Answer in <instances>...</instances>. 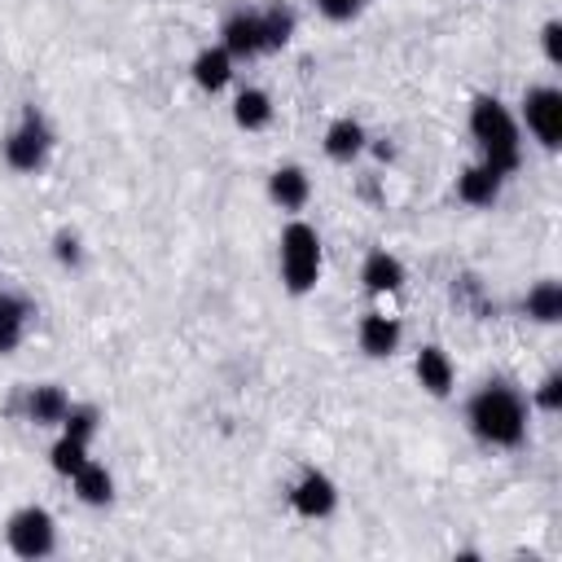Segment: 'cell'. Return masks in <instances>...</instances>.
<instances>
[{
    "instance_id": "21",
    "label": "cell",
    "mask_w": 562,
    "mask_h": 562,
    "mask_svg": "<svg viewBox=\"0 0 562 562\" xmlns=\"http://www.w3.org/2000/svg\"><path fill=\"white\" fill-rule=\"evenodd\" d=\"M522 312H527L536 325H558V321H562V285H558L553 277L536 281V285L527 290V299H522Z\"/></svg>"
},
{
    "instance_id": "17",
    "label": "cell",
    "mask_w": 562,
    "mask_h": 562,
    "mask_svg": "<svg viewBox=\"0 0 562 562\" xmlns=\"http://www.w3.org/2000/svg\"><path fill=\"white\" fill-rule=\"evenodd\" d=\"M66 408H70V395H66L57 382H40V386H31V391H26V422H31V426H40V430L61 426Z\"/></svg>"
},
{
    "instance_id": "27",
    "label": "cell",
    "mask_w": 562,
    "mask_h": 562,
    "mask_svg": "<svg viewBox=\"0 0 562 562\" xmlns=\"http://www.w3.org/2000/svg\"><path fill=\"white\" fill-rule=\"evenodd\" d=\"M540 48H544V61L549 66H562V22L558 18H549L540 26Z\"/></svg>"
},
{
    "instance_id": "25",
    "label": "cell",
    "mask_w": 562,
    "mask_h": 562,
    "mask_svg": "<svg viewBox=\"0 0 562 562\" xmlns=\"http://www.w3.org/2000/svg\"><path fill=\"white\" fill-rule=\"evenodd\" d=\"M53 259H57L61 268H79V263H83V246H79V237H75L70 228H61V233L53 237Z\"/></svg>"
},
{
    "instance_id": "2",
    "label": "cell",
    "mask_w": 562,
    "mask_h": 562,
    "mask_svg": "<svg viewBox=\"0 0 562 562\" xmlns=\"http://www.w3.org/2000/svg\"><path fill=\"white\" fill-rule=\"evenodd\" d=\"M470 136L479 145V158L501 171L505 180L522 167V132H518V119L509 114V105L492 92H479L470 101Z\"/></svg>"
},
{
    "instance_id": "14",
    "label": "cell",
    "mask_w": 562,
    "mask_h": 562,
    "mask_svg": "<svg viewBox=\"0 0 562 562\" xmlns=\"http://www.w3.org/2000/svg\"><path fill=\"white\" fill-rule=\"evenodd\" d=\"M501 184H505V176L492 171V167L479 158V162L461 167V176H457V198H461L465 206H492V202L501 198Z\"/></svg>"
},
{
    "instance_id": "23",
    "label": "cell",
    "mask_w": 562,
    "mask_h": 562,
    "mask_svg": "<svg viewBox=\"0 0 562 562\" xmlns=\"http://www.w3.org/2000/svg\"><path fill=\"white\" fill-rule=\"evenodd\" d=\"M48 465H53V474H61V479L79 474V470L88 465V443H79V439H70V435H57V443L48 448Z\"/></svg>"
},
{
    "instance_id": "6",
    "label": "cell",
    "mask_w": 562,
    "mask_h": 562,
    "mask_svg": "<svg viewBox=\"0 0 562 562\" xmlns=\"http://www.w3.org/2000/svg\"><path fill=\"white\" fill-rule=\"evenodd\" d=\"M522 123L527 132L540 140V149H558L562 145V88L558 83H536L522 92Z\"/></svg>"
},
{
    "instance_id": "1",
    "label": "cell",
    "mask_w": 562,
    "mask_h": 562,
    "mask_svg": "<svg viewBox=\"0 0 562 562\" xmlns=\"http://www.w3.org/2000/svg\"><path fill=\"white\" fill-rule=\"evenodd\" d=\"M465 426L487 448H518L527 439V395L505 378H487L465 400Z\"/></svg>"
},
{
    "instance_id": "8",
    "label": "cell",
    "mask_w": 562,
    "mask_h": 562,
    "mask_svg": "<svg viewBox=\"0 0 562 562\" xmlns=\"http://www.w3.org/2000/svg\"><path fill=\"white\" fill-rule=\"evenodd\" d=\"M220 44L228 48L233 61H255L263 57V26H259V4H241L220 22Z\"/></svg>"
},
{
    "instance_id": "11",
    "label": "cell",
    "mask_w": 562,
    "mask_h": 562,
    "mask_svg": "<svg viewBox=\"0 0 562 562\" xmlns=\"http://www.w3.org/2000/svg\"><path fill=\"white\" fill-rule=\"evenodd\" d=\"M364 145H369V132H364V123L351 119V114H338V119L325 127V136H321L325 158H329V162H342V167H351V162L364 154Z\"/></svg>"
},
{
    "instance_id": "7",
    "label": "cell",
    "mask_w": 562,
    "mask_h": 562,
    "mask_svg": "<svg viewBox=\"0 0 562 562\" xmlns=\"http://www.w3.org/2000/svg\"><path fill=\"white\" fill-rule=\"evenodd\" d=\"M285 501H290V509H294L299 518H312V522H316V518H329V514L338 509V483H334L325 470L303 465L299 479L290 483Z\"/></svg>"
},
{
    "instance_id": "15",
    "label": "cell",
    "mask_w": 562,
    "mask_h": 562,
    "mask_svg": "<svg viewBox=\"0 0 562 562\" xmlns=\"http://www.w3.org/2000/svg\"><path fill=\"white\" fill-rule=\"evenodd\" d=\"M31 316H35L31 299H22L13 290H0V356H9V351L22 347V338L31 329Z\"/></svg>"
},
{
    "instance_id": "26",
    "label": "cell",
    "mask_w": 562,
    "mask_h": 562,
    "mask_svg": "<svg viewBox=\"0 0 562 562\" xmlns=\"http://www.w3.org/2000/svg\"><path fill=\"white\" fill-rule=\"evenodd\" d=\"M364 4H369V0H316V13H321L325 22H351V18L364 13Z\"/></svg>"
},
{
    "instance_id": "12",
    "label": "cell",
    "mask_w": 562,
    "mask_h": 562,
    "mask_svg": "<svg viewBox=\"0 0 562 562\" xmlns=\"http://www.w3.org/2000/svg\"><path fill=\"white\" fill-rule=\"evenodd\" d=\"M268 198H272V206L299 215V211L312 202V176H307V167L281 162V167L268 176Z\"/></svg>"
},
{
    "instance_id": "13",
    "label": "cell",
    "mask_w": 562,
    "mask_h": 562,
    "mask_svg": "<svg viewBox=\"0 0 562 562\" xmlns=\"http://www.w3.org/2000/svg\"><path fill=\"white\" fill-rule=\"evenodd\" d=\"M404 281H408V268H404L400 255H391L386 246H378V250L364 255V263H360V285H364L369 294H395V290H404Z\"/></svg>"
},
{
    "instance_id": "9",
    "label": "cell",
    "mask_w": 562,
    "mask_h": 562,
    "mask_svg": "<svg viewBox=\"0 0 562 562\" xmlns=\"http://www.w3.org/2000/svg\"><path fill=\"white\" fill-rule=\"evenodd\" d=\"M356 342H360V351L369 360H391L400 351V342H404V325L395 316H386V312L373 307V312H364L356 321Z\"/></svg>"
},
{
    "instance_id": "18",
    "label": "cell",
    "mask_w": 562,
    "mask_h": 562,
    "mask_svg": "<svg viewBox=\"0 0 562 562\" xmlns=\"http://www.w3.org/2000/svg\"><path fill=\"white\" fill-rule=\"evenodd\" d=\"M272 114H277V105H272L268 88L246 83V88L233 97V123H237L241 132H263V127L272 123Z\"/></svg>"
},
{
    "instance_id": "3",
    "label": "cell",
    "mask_w": 562,
    "mask_h": 562,
    "mask_svg": "<svg viewBox=\"0 0 562 562\" xmlns=\"http://www.w3.org/2000/svg\"><path fill=\"white\" fill-rule=\"evenodd\" d=\"M277 268H281V285L303 299L316 290L321 281V268H325V250H321V233L307 224V220H290L281 228V241H277Z\"/></svg>"
},
{
    "instance_id": "28",
    "label": "cell",
    "mask_w": 562,
    "mask_h": 562,
    "mask_svg": "<svg viewBox=\"0 0 562 562\" xmlns=\"http://www.w3.org/2000/svg\"><path fill=\"white\" fill-rule=\"evenodd\" d=\"M364 149H373V158H378V162H391V158H395V145H391L386 136H378V140H369Z\"/></svg>"
},
{
    "instance_id": "10",
    "label": "cell",
    "mask_w": 562,
    "mask_h": 562,
    "mask_svg": "<svg viewBox=\"0 0 562 562\" xmlns=\"http://www.w3.org/2000/svg\"><path fill=\"white\" fill-rule=\"evenodd\" d=\"M413 373H417V386H422L426 395H435V400L452 395V382H457V364H452V356H448L439 342H426V347H417V356H413Z\"/></svg>"
},
{
    "instance_id": "4",
    "label": "cell",
    "mask_w": 562,
    "mask_h": 562,
    "mask_svg": "<svg viewBox=\"0 0 562 562\" xmlns=\"http://www.w3.org/2000/svg\"><path fill=\"white\" fill-rule=\"evenodd\" d=\"M0 149H4V162H9L13 171H22V176L44 171V162H48V154H53V127H48V119H44L35 105H26L22 119L4 132Z\"/></svg>"
},
{
    "instance_id": "19",
    "label": "cell",
    "mask_w": 562,
    "mask_h": 562,
    "mask_svg": "<svg viewBox=\"0 0 562 562\" xmlns=\"http://www.w3.org/2000/svg\"><path fill=\"white\" fill-rule=\"evenodd\" d=\"M259 26H263V53H281L299 31V13L272 0V4H259Z\"/></svg>"
},
{
    "instance_id": "16",
    "label": "cell",
    "mask_w": 562,
    "mask_h": 562,
    "mask_svg": "<svg viewBox=\"0 0 562 562\" xmlns=\"http://www.w3.org/2000/svg\"><path fill=\"white\" fill-rule=\"evenodd\" d=\"M233 57H228V48L224 44H206L198 57H193V66H189V75H193V83L202 88V92H224L228 83H233Z\"/></svg>"
},
{
    "instance_id": "20",
    "label": "cell",
    "mask_w": 562,
    "mask_h": 562,
    "mask_svg": "<svg viewBox=\"0 0 562 562\" xmlns=\"http://www.w3.org/2000/svg\"><path fill=\"white\" fill-rule=\"evenodd\" d=\"M70 487H75V496H79L83 505H92V509H105V505L114 501V474H110L101 461H92V457H88V465H83L79 474H70Z\"/></svg>"
},
{
    "instance_id": "22",
    "label": "cell",
    "mask_w": 562,
    "mask_h": 562,
    "mask_svg": "<svg viewBox=\"0 0 562 562\" xmlns=\"http://www.w3.org/2000/svg\"><path fill=\"white\" fill-rule=\"evenodd\" d=\"M97 430H101V408H97V404H70V408H66V417H61V435H70V439H79V443L92 448Z\"/></svg>"
},
{
    "instance_id": "24",
    "label": "cell",
    "mask_w": 562,
    "mask_h": 562,
    "mask_svg": "<svg viewBox=\"0 0 562 562\" xmlns=\"http://www.w3.org/2000/svg\"><path fill=\"white\" fill-rule=\"evenodd\" d=\"M531 404H536L540 413H558V408H562V373H558V369L540 378V386L531 391Z\"/></svg>"
},
{
    "instance_id": "5",
    "label": "cell",
    "mask_w": 562,
    "mask_h": 562,
    "mask_svg": "<svg viewBox=\"0 0 562 562\" xmlns=\"http://www.w3.org/2000/svg\"><path fill=\"white\" fill-rule=\"evenodd\" d=\"M4 544L22 562H40L57 553V518L44 505H22L4 522Z\"/></svg>"
}]
</instances>
